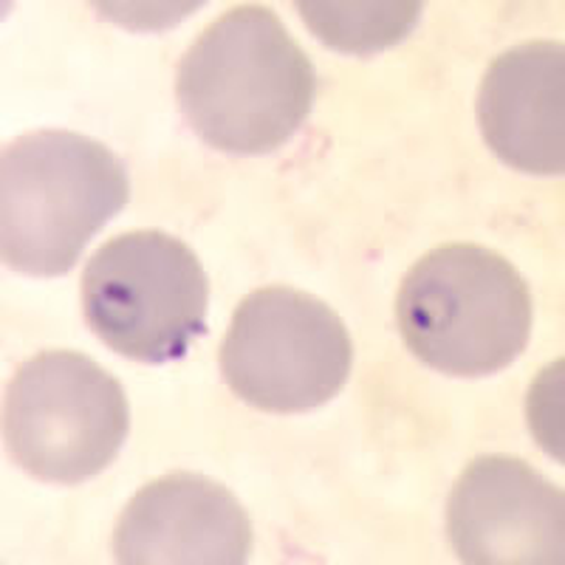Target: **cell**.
I'll list each match as a JSON object with an SVG mask.
<instances>
[{
  "label": "cell",
  "mask_w": 565,
  "mask_h": 565,
  "mask_svg": "<svg viewBox=\"0 0 565 565\" xmlns=\"http://www.w3.org/2000/svg\"><path fill=\"white\" fill-rule=\"evenodd\" d=\"M297 9L322 45L340 54H351V57H371L402 43L416 29L424 7L418 0H402V3L396 0H385V3L300 0Z\"/></svg>",
  "instance_id": "cell-10"
},
{
  "label": "cell",
  "mask_w": 565,
  "mask_h": 565,
  "mask_svg": "<svg viewBox=\"0 0 565 565\" xmlns=\"http://www.w3.org/2000/svg\"><path fill=\"white\" fill-rule=\"evenodd\" d=\"M317 94L311 60L269 7L230 9L181 57L175 99L186 125L230 156L282 148Z\"/></svg>",
  "instance_id": "cell-1"
},
{
  "label": "cell",
  "mask_w": 565,
  "mask_h": 565,
  "mask_svg": "<svg viewBox=\"0 0 565 565\" xmlns=\"http://www.w3.org/2000/svg\"><path fill=\"white\" fill-rule=\"evenodd\" d=\"M128 195V168L103 141L71 130L9 141L0 159L3 264L29 277L68 275Z\"/></svg>",
  "instance_id": "cell-2"
},
{
  "label": "cell",
  "mask_w": 565,
  "mask_h": 565,
  "mask_svg": "<svg viewBox=\"0 0 565 565\" xmlns=\"http://www.w3.org/2000/svg\"><path fill=\"white\" fill-rule=\"evenodd\" d=\"M396 320L407 348L447 376L512 365L532 334V295L507 257L487 246H438L402 280Z\"/></svg>",
  "instance_id": "cell-3"
},
{
  "label": "cell",
  "mask_w": 565,
  "mask_h": 565,
  "mask_svg": "<svg viewBox=\"0 0 565 565\" xmlns=\"http://www.w3.org/2000/svg\"><path fill=\"white\" fill-rule=\"evenodd\" d=\"M128 427L125 387L77 351L38 353L7 387V450L43 483L77 487L99 476L122 450Z\"/></svg>",
  "instance_id": "cell-5"
},
{
  "label": "cell",
  "mask_w": 565,
  "mask_h": 565,
  "mask_svg": "<svg viewBox=\"0 0 565 565\" xmlns=\"http://www.w3.org/2000/svg\"><path fill=\"white\" fill-rule=\"evenodd\" d=\"M85 322L110 351L145 365L184 360L206 334L210 282L195 252L168 232L108 241L83 271Z\"/></svg>",
  "instance_id": "cell-4"
},
{
  "label": "cell",
  "mask_w": 565,
  "mask_h": 565,
  "mask_svg": "<svg viewBox=\"0 0 565 565\" xmlns=\"http://www.w3.org/2000/svg\"><path fill=\"white\" fill-rule=\"evenodd\" d=\"M478 122L503 164L532 175H563V43H523L494 60L478 90Z\"/></svg>",
  "instance_id": "cell-9"
},
{
  "label": "cell",
  "mask_w": 565,
  "mask_h": 565,
  "mask_svg": "<svg viewBox=\"0 0 565 565\" xmlns=\"http://www.w3.org/2000/svg\"><path fill=\"white\" fill-rule=\"evenodd\" d=\"M114 554L122 565H241L252 554V521L218 481L173 472L130 498Z\"/></svg>",
  "instance_id": "cell-8"
},
{
  "label": "cell",
  "mask_w": 565,
  "mask_h": 565,
  "mask_svg": "<svg viewBox=\"0 0 565 565\" xmlns=\"http://www.w3.org/2000/svg\"><path fill=\"white\" fill-rule=\"evenodd\" d=\"M447 534L463 563L563 565V489L521 458H478L452 487Z\"/></svg>",
  "instance_id": "cell-7"
},
{
  "label": "cell",
  "mask_w": 565,
  "mask_h": 565,
  "mask_svg": "<svg viewBox=\"0 0 565 565\" xmlns=\"http://www.w3.org/2000/svg\"><path fill=\"white\" fill-rule=\"evenodd\" d=\"M353 345L340 317L306 291L269 286L244 297L221 345V373L246 405L306 413L351 376Z\"/></svg>",
  "instance_id": "cell-6"
}]
</instances>
